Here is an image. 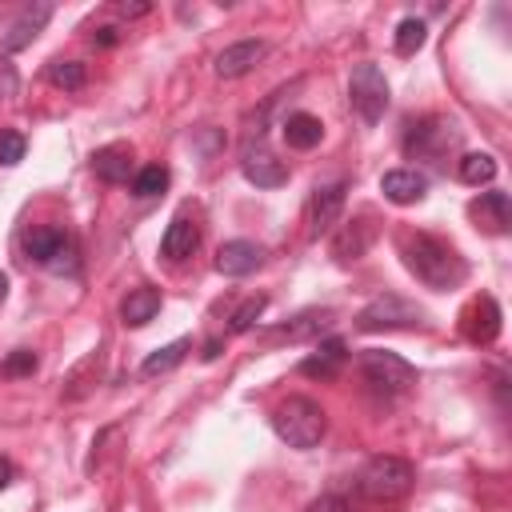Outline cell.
<instances>
[{
  "instance_id": "20",
  "label": "cell",
  "mask_w": 512,
  "mask_h": 512,
  "mask_svg": "<svg viewBox=\"0 0 512 512\" xmlns=\"http://www.w3.org/2000/svg\"><path fill=\"white\" fill-rule=\"evenodd\" d=\"M92 172H96L104 184H120V180H128V172H132V152H128L124 144H108V148H100V152L92 156Z\"/></svg>"
},
{
  "instance_id": "25",
  "label": "cell",
  "mask_w": 512,
  "mask_h": 512,
  "mask_svg": "<svg viewBox=\"0 0 512 512\" xmlns=\"http://www.w3.org/2000/svg\"><path fill=\"white\" fill-rule=\"evenodd\" d=\"M492 176H496V160H492L488 152H468V156H460V180H464V184L480 188V184H488Z\"/></svg>"
},
{
  "instance_id": "23",
  "label": "cell",
  "mask_w": 512,
  "mask_h": 512,
  "mask_svg": "<svg viewBox=\"0 0 512 512\" xmlns=\"http://www.w3.org/2000/svg\"><path fill=\"white\" fill-rule=\"evenodd\" d=\"M332 308H320V312H300L292 324H284L276 336H284V340H308V336H320L324 328H332Z\"/></svg>"
},
{
  "instance_id": "36",
  "label": "cell",
  "mask_w": 512,
  "mask_h": 512,
  "mask_svg": "<svg viewBox=\"0 0 512 512\" xmlns=\"http://www.w3.org/2000/svg\"><path fill=\"white\" fill-rule=\"evenodd\" d=\"M200 356H204V360H216V356H220V340H208V344H204V352H200Z\"/></svg>"
},
{
  "instance_id": "16",
  "label": "cell",
  "mask_w": 512,
  "mask_h": 512,
  "mask_svg": "<svg viewBox=\"0 0 512 512\" xmlns=\"http://www.w3.org/2000/svg\"><path fill=\"white\" fill-rule=\"evenodd\" d=\"M344 360H348V344L344 340H324L312 356H304L300 360V376H312V380H332L340 368H344Z\"/></svg>"
},
{
  "instance_id": "30",
  "label": "cell",
  "mask_w": 512,
  "mask_h": 512,
  "mask_svg": "<svg viewBox=\"0 0 512 512\" xmlns=\"http://www.w3.org/2000/svg\"><path fill=\"white\" fill-rule=\"evenodd\" d=\"M264 308H268V296H248V300L232 312V324H228V328H232V332H248V328L264 316Z\"/></svg>"
},
{
  "instance_id": "17",
  "label": "cell",
  "mask_w": 512,
  "mask_h": 512,
  "mask_svg": "<svg viewBox=\"0 0 512 512\" xmlns=\"http://www.w3.org/2000/svg\"><path fill=\"white\" fill-rule=\"evenodd\" d=\"M196 248H200V228H196L188 216H176V220L164 228V236H160V252H164L168 260H188Z\"/></svg>"
},
{
  "instance_id": "11",
  "label": "cell",
  "mask_w": 512,
  "mask_h": 512,
  "mask_svg": "<svg viewBox=\"0 0 512 512\" xmlns=\"http://www.w3.org/2000/svg\"><path fill=\"white\" fill-rule=\"evenodd\" d=\"M344 196H348V184H344V180L324 184V188L312 192V204H308L312 236H320V232H328V228L336 224V216H340V208H344Z\"/></svg>"
},
{
  "instance_id": "28",
  "label": "cell",
  "mask_w": 512,
  "mask_h": 512,
  "mask_svg": "<svg viewBox=\"0 0 512 512\" xmlns=\"http://www.w3.org/2000/svg\"><path fill=\"white\" fill-rule=\"evenodd\" d=\"M40 368V356L32 352V348H16V352H8L4 360H0V376L4 380H16V376H32Z\"/></svg>"
},
{
  "instance_id": "13",
  "label": "cell",
  "mask_w": 512,
  "mask_h": 512,
  "mask_svg": "<svg viewBox=\"0 0 512 512\" xmlns=\"http://www.w3.org/2000/svg\"><path fill=\"white\" fill-rule=\"evenodd\" d=\"M260 260H264V248L256 240H228L216 252V268L224 276H248V272L260 268Z\"/></svg>"
},
{
  "instance_id": "5",
  "label": "cell",
  "mask_w": 512,
  "mask_h": 512,
  "mask_svg": "<svg viewBox=\"0 0 512 512\" xmlns=\"http://www.w3.org/2000/svg\"><path fill=\"white\" fill-rule=\"evenodd\" d=\"M24 252L48 272H76V244L64 236V228H52V224L28 228L24 232Z\"/></svg>"
},
{
  "instance_id": "34",
  "label": "cell",
  "mask_w": 512,
  "mask_h": 512,
  "mask_svg": "<svg viewBox=\"0 0 512 512\" xmlns=\"http://www.w3.org/2000/svg\"><path fill=\"white\" fill-rule=\"evenodd\" d=\"M12 476H16V468H12V464H8L4 456H0V492H4L8 484H12Z\"/></svg>"
},
{
  "instance_id": "18",
  "label": "cell",
  "mask_w": 512,
  "mask_h": 512,
  "mask_svg": "<svg viewBox=\"0 0 512 512\" xmlns=\"http://www.w3.org/2000/svg\"><path fill=\"white\" fill-rule=\"evenodd\" d=\"M156 312H160V288H152V284H140L120 300V320L128 328H144Z\"/></svg>"
},
{
  "instance_id": "1",
  "label": "cell",
  "mask_w": 512,
  "mask_h": 512,
  "mask_svg": "<svg viewBox=\"0 0 512 512\" xmlns=\"http://www.w3.org/2000/svg\"><path fill=\"white\" fill-rule=\"evenodd\" d=\"M400 252H404V268L432 292H448V288H460L464 276H468V264L464 256L440 240V236H428V232H408L400 240Z\"/></svg>"
},
{
  "instance_id": "15",
  "label": "cell",
  "mask_w": 512,
  "mask_h": 512,
  "mask_svg": "<svg viewBox=\"0 0 512 512\" xmlns=\"http://www.w3.org/2000/svg\"><path fill=\"white\" fill-rule=\"evenodd\" d=\"M380 192H384L392 204H416V200H424L428 180H424V172H416V168H392V172H384Z\"/></svg>"
},
{
  "instance_id": "14",
  "label": "cell",
  "mask_w": 512,
  "mask_h": 512,
  "mask_svg": "<svg viewBox=\"0 0 512 512\" xmlns=\"http://www.w3.org/2000/svg\"><path fill=\"white\" fill-rule=\"evenodd\" d=\"M264 44L260 40H240V44H228L220 56H216V76H224V80H236V76H244V72H252L260 60H264Z\"/></svg>"
},
{
  "instance_id": "31",
  "label": "cell",
  "mask_w": 512,
  "mask_h": 512,
  "mask_svg": "<svg viewBox=\"0 0 512 512\" xmlns=\"http://www.w3.org/2000/svg\"><path fill=\"white\" fill-rule=\"evenodd\" d=\"M24 160V136L20 132H0V164L4 168H12V164H20Z\"/></svg>"
},
{
  "instance_id": "8",
  "label": "cell",
  "mask_w": 512,
  "mask_h": 512,
  "mask_svg": "<svg viewBox=\"0 0 512 512\" xmlns=\"http://www.w3.org/2000/svg\"><path fill=\"white\" fill-rule=\"evenodd\" d=\"M460 332H464V340H472V344H492V340L500 336V304H496L492 296L472 300V304L460 312Z\"/></svg>"
},
{
  "instance_id": "21",
  "label": "cell",
  "mask_w": 512,
  "mask_h": 512,
  "mask_svg": "<svg viewBox=\"0 0 512 512\" xmlns=\"http://www.w3.org/2000/svg\"><path fill=\"white\" fill-rule=\"evenodd\" d=\"M320 136H324V124H320L312 112H292V116L284 120V140H288V148H296V152L316 148Z\"/></svg>"
},
{
  "instance_id": "3",
  "label": "cell",
  "mask_w": 512,
  "mask_h": 512,
  "mask_svg": "<svg viewBox=\"0 0 512 512\" xmlns=\"http://www.w3.org/2000/svg\"><path fill=\"white\" fill-rule=\"evenodd\" d=\"M412 464L400 460V456H372L364 468H360V492L368 500H380V504H392V500H404L412 492Z\"/></svg>"
},
{
  "instance_id": "22",
  "label": "cell",
  "mask_w": 512,
  "mask_h": 512,
  "mask_svg": "<svg viewBox=\"0 0 512 512\" xmlns=\"http://www.w3.org/2000/svg\"><path fill=\"white\" fill-rule=\"evenodd\" d=\"M436 140L444 144H452V132L440 124V120H420V124H412L408 128V136H404V152H412V156H436Z\"/></svg>"
},
{
  "instance_id": "10",
  "label": "cell",
  "mask_w": 512,
  "mask_h": 512,
  "mask_svg": "<svg viewBox=\"0 0 512 512\" xmlns=\"http://www.w3.org/2000/svg\"><path fill=\"white\" fill-rule=\"evenodd\" d=\"M468 216L476 220L480 232L500 236V232H508V224H512V204H508L504 192H480V200L468 204Z\"/></svg>"
},
{
  "instance_id": "2",
  "label": "cell",
  "mask_w": 512,
  "mask_h": 512,
  "mask_svg": "<svg viewBox=\"0 0 512 512\" xmlns=\"http://www.w3.org/2000/svg\"><path fill=\"white\" fill-rule=\"evenodd\" d=\"M272 428L288 448H316L328 432V416L316 400L308 396H288L276 412H272Z\"/></svg>"
},
{
  "instance_id": "12",
  "label": "cell",
  "mask_w": 512,
  "mask_h": 512,
  "mask_svg": "<svg viewBox=\"0 0 512 512\" xmlns=\"http://www.w3.org/2000/svg\"><path fill=\"white\" fill-rule=\"evenodd\" d=\"M48 16H52V4H28V8L12 20L8 36L0 40V48H4V52H20V48H28V44L40 36V28L48 24Z\"/></svg>"
},
{
  "instance_id": "32",
  "label": "cell",
  "mask_w": 512,
  "mask_h": 512,
  "mask_svg": "<svg viewBox=\"0 0 512 512\" xmlns=\"http://www.w3.org/2000/svg\"><path fill=\"white\" fill-rule=\"evenodd\" d=\"M304 512H352V504H348L344 496H336V492H324V496H316Z\"/></svg>"
},
{
  "instance_id": "29",
  "label": "cell",
  "mask_w": 512,
  "mask_h": 512,
  "mask_svg": "<svg viewBox=\"0 0 512 512\" xmlns=\"http://www.w3.org/2000/svg\"><path fill=\"white\" fill-rule=\"evenodd\" d=\"M164 188H168V168H164V164H148V168H140L136 180H132V192H136V196H160Z\"/></svg>"
},
{
  "instance_id": "24",
  "label": "cell",
  "mask_w": 512,
  "mask_h": 512,
  "mask_svg": "<svg viewBox=\"0 0 512 512\" xmlns=\"http://www.w3.org/2000/svg\"><path fill=\"white\" fill-rule=\"evenodd\" d=\"M188 348H192V340H184V336H180V340H172V344L156 348V352L140 364V372H144V376H164V372H172V368L188 356Z\"/></svg>"
},
{
  "instance_id": "33",
  "label": "cell",
  "mask_w": 512,
  "mask_h": 512,
  "mask_svg": "<svg viewBox=\"0 0 512 512\" xmlns=\"http://www.w3.org/2000/svg\"><path fill=\"white\" fill-rule=\"evenodd\" d=\"M92 40H96L100 48H112V44H116V28H96Z\"/></svg>"
},
{
  "instance_id": "19",
  "label": "cell",
  "mask_w": 512,
  "mask_h": 512,
  "mask_svg": "<svg viewBox=\"0 0 512 512\" xmlns=\"http://www.w3.org/2000/svg\"><path fill=\"white\" fill-rule=\"evenodd\" d=\"M244 180L256 188H280L288 180V168H284V160H276L268 152H248L244 156Z\"/></svg>"
},
{
  "instance_id": "7",
  "label": "cell",
  "mask_w": 512,
  "mask_h": 512,
  "mask_svg": "<svg viewBox=\"0 0 512 512\" xmlns=\"http://www.w3.org/2000/svg\"><path fill=\"white\" fill-rule=\"evenodd\" d=\"M348 100L352 108L360 112L364 124H376L388 108V80L376 64H356L352 76H348Z\"/></svg>"
},
{
  "instance_id": "9",
  "label": "cell",
  "mask_w": 512,
  "mask_h": 512,
  "mask_svg": "<svg viewBox=\"0 0 512 512\" xmlns=\"http://www.w3.org/2000/svg\"><path fill=\"white\" fill-rule=\"evenodd\" d=\"M372 240H376V220L372 216H356V220H348V224L336 228L332 256L336 260H356V256H364L372 248Z\"/></svg>"
},
{
  "instance_id": "6",
  "label": "cell",
  "mask_w": 512,
  "mask_h": 512,
  "mask_svg": "<svg viewBox=\"0 0 512 512\" xmlns=\"http://www.w3.org/2000/svg\"><path fill=\"white\" fill-rule=\"evenodd\" d=\"M420 320H424V308H416L412 300H404L396 292H384L360 308L356 328L360 332H388V328H416Z\"/></svg>"
},
{
  "instance_id": "37",
  "label": "cell",
  "mask_w": 512,
  "mask_h": 512,
  "mask_svg": "<svg viewBox=\"0 0 512 512\" xmlns=\"http://www.w3.org/2000/svg\"><path fill=\"white\" fill-rule=\"evenodd\" d=\"M4 296H8V276L0 272V300H4Z\"/></svg>"
},
{
  "instance_id": "35",
  "label": "cell",
  "mask_w": 512,
  "mask_h": 512,
  "mask_svg": "<svg viewBox=\"0 0 512 512\" xmlns=\"http://www.w3.org/2000/svg\"><path fill=\"white\" fill-rule=\"evenodd\" d=\"M148 4H120V16H144Z\"/></svg>"
},
{
  "instance_id": "26",
  "label": "cell",
  "mask_w": 512,
  "mask_h": 512,
  "mask_svg": "<svg viewBox=\"0 0 512 512\" xmlns=\"http://www.w3.org/2000/svg\"><path fill=\"white\" fill-rule=\"evenodd\" d=\"M424 40H428L424 20H416V16L400 20V28H396V52H400V56H416V52L424 48Z\"/></svg>"
},
{
  "instance_id": "27",
  "label": "cell",
  "mask_w": 512,
  "mask_h": 512,
  "mask_svg": "<svg viewBox=\"0 0 512 512\" xmlns=\"http://www.w3.org/2000/svg\"><path fill=\"white\" fill-rule=\"evenodd\" d=\"M48 80L56 88H64V92H76V88H84V64L80 60H52L48 64Z\"/></svg>"
},
{
  "instance_id": "4",
  "label": "cell",
  "mask_w": 512,
  "mask_h": 512,
  "mask_svg": "<svg viewBox=\"0 0 512 512\" xmlns=\"http://www.w3.org/2000/svg\"><path fill=\"white\" fill-rule=\"evenodd\" d=\"M356 368H360V376L376 388V392H408L412 384H416V368L404 360V356H396V352H384V348H368V352H360V360H356Z\"/></svg>"
}]
</instances>
